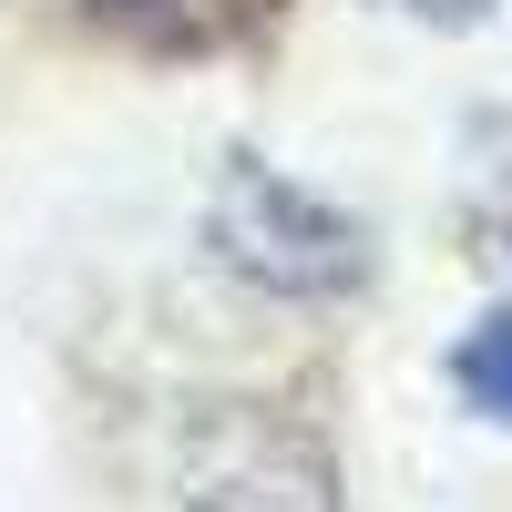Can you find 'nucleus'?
I'll return each instance as SVG.
<instances>
[{"label":"nucleus","mask_w":512,"mask_h":512,"mask_svg":"<svg viewBox=\"0 0 512 512\" xmlns=\"http://www.w3.org/2000/svg\"><path fill=\"white\" fill-rule=\"evenodd\" d=\"M216 256L236 277L277 287V297H338L359 287V226L338 216V205H318L308 185H287L277 164H226L216 185Z\"/></svg>","instance_id":"obj_1"},{"label":"nucleus","mask_w":512,"mask_h":512,"mask_svg":"<svg viewBox=\"0 0 512 512\" xmlns=\"http://www.w3.org/2000/svg\"><path fill=\"white\" fill-rule=\"evenodd\" d=\"M185 492H195V512H338L328 451L308 431H287V420H256V410L205 420Z\"/></svg>","instance_id":"obj_2"},{"label":"nucleus","mask_w":512,"mask_h":512,"mask_svg":"<svg viewBox=\"0 0 512 512\" xmlns=\"http://www.w3.org/2000/svg\"><path fill=\"white\" fill-rule=\"evenodd\" d=\"M461 390H472L492 420H512V308L472 338V349H461Z\"/></svg>","instance_id":"obj_3"},{"label":"nucleus","mask_w":512,"mask_h":512,"mask_svg":"<svg viewBox=\"0 0 512 512\" xmlns=\"http://www.w3.org/2000/svg\"><path fill=\"white\" fill-rule=\"evenodd\" d=\"M103 11H144L154 21V11H185V0H103Z\"/></svg>","instance_id":"obj_4"},{"label":"nucleus","mask_w":512,"mask_h":512,"mask_svg":"<svg viewBox=\"0 0 512 512\" xmlns=\"http://www.w3.org/2000/svg\"><path fill=\"white\" fill-rule=\"evenodd\" d=\"M410 11H441V21H461V11H482V0H410Z\"/></svg>","instance_id":"obj_5"}]
</instances>
